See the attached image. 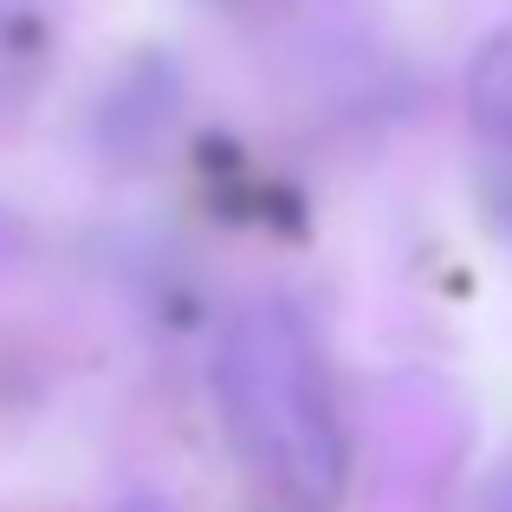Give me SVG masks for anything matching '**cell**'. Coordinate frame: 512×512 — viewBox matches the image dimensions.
<instances>
[{"mask_svg":"<svg viewBox=\"0 0 512 512\" xmlns=\"http://www.w3.org/2000/svg\"><path fill=\"white\" fill-rule=\"evenodd\" d=\"M214 402L234 454L305 506L344 493V422L312 325L286 299H260L227 318L214 344Z\"/></svg>","mask_w":512,"mask_h":512,"instance_id":"obj_1","label":"cell"},{"mask_svg":"<svg viewBox=\"0 0 512 512\" xmlns=\"http://www.w3.org/2000/svg\"><path fill=\"white\" fill-rule=\"evenodd\" d=\"M467 111L493 143L512 150V26L480 39L474 65H467Z\"/></svg>","mask_w":512,"mask_h":512,"instance_id":"obj_2","label":"cell"},{"mask_svg":"<svg viewBox=\"0 0 512 512\" xmlns=\"http://www.w3.org/2000/svg\"><path fill=\"white\" fill-rule=\"evenodd\" d=\"M39 13H46V0H0V39L13 33H33Z\"/></svg>","mask_w":512,"mask_h":512,"instance_id":"obj_3","label":"cell"},{"mask_svg":"<svg viewBox=\"0 0 512 512\" xmlns=\"http://www.w3.org/2000/svg\"><path fill=\"white\" fill-rule=\"evenodd\" d=\"M487 512H512V461L493 474V487H487Z\"/></svg>","mask_w":512,"mask_h":512,"instance_id":"obj_4","label":"cell"},{"mask_svg":"<svg viewBox=\"0 0 512 512\" xmlns=\"http://www.w3.org/2000/svg\"><path fill=\"white\" fill-rule=\"evenodd\" d=\"M493 221H500V234L512 240V175H506L500 188H493Z\"/></svg>","mask_w":512,"mask_h":512,"instance_id":"obj_5","label":"cell"},{"mask_svg":"<svg viewBox=\"0 0 512 512\" xmlns=\"http://www.w3.org/2000/svg\"><path fill=\"white\" fill-rule=\"evenodd\" d=\"M130 512H156V506H130Z\"/></svg>","mask_w":512,"mask_h":512,"instance_id":"obj_6","label":"cell"}]
</instances>
